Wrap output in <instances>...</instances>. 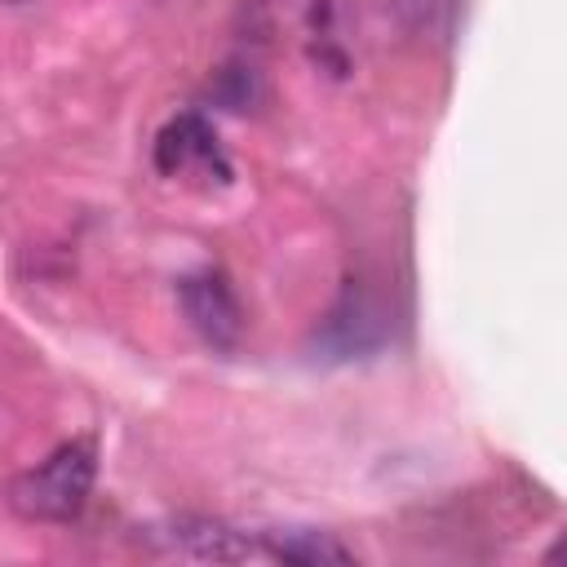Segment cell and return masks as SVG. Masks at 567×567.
Returning <instances> with one entry per match:
<instances>
[{
    "label": "cell",
    "mask_w": 567,
    "mask_h": 567,
    "mask_svg": "<svg viewBox=\"0 0 567 567\" xmlns=\"http://www.w3.org/2000/svg\"><path fill=\"white\" fill-rule=\"evenodd\" d=\"M261 554L279 558V563H301V567H319V563H354V554L332 540L328 532H310V527H292V532H266L261 536Z\"/></svg>",
    "instance_id": "cell-6"
},
{
    "label": "cell",
    "mask_w": 567,
    "mask_h": 567,
    "mask_svg": "<svg viewBox=\"0 0 567 567\" xmlns=\"http://www.w3.org/2000/svg\"><path fill=\"white\" fill-rule=\"evenodd\" d=\"M177 301H182V315L190 319V328L217 346V350H230L244 332V310H239V297L230 288V279L221 270H195V275H182L177 279Z\"/></svg>",
    "instance_id": "cell-3"
},
{
    "label": "cell",
    "mask_w": 567,
    "mask_h": 567,
    "mask_svg": "<svg viewBox=\"0 0 567 567\" xmlns=\"http://www.w3.org/2000/svg\"><path fill=\"white\" fill-rule=\"evenodd\" d=\"M168 554H177V558H195V563H244V558H252V554H261V545L257 540H248V536H239L235 527H226V523H217V518H173V523H164V527H155L151 532Z\"/></svg>",
    "instance_id": "cell-4"
},
{
    "label": "cell",
    "mask_w": 567,
    "mask_h": 567,
    "mask_svg": "<svg viewBox=\"0 0 567 567\" xmlns=\"http://www.w3.org/2000/svg\"><path fill=\"white\" fill-rule=\"evenodd\" d=\"M93 478H97V443L80 434L58 443L40 465L22 470L9 483V505L35 523H71L89 505Z\"/></svg>",
    "instance_id": "cell-1"
},
{
    "label": "cell",
    "mask_w": 567,
    "mask_h": 567,
    "mask_svg": "<svg viewBox=\"0 0 567 567\" xmlns=\"http://www.w3.org/2000/svg\"><path fill=\"white\" fill-rule=\"evenodd\" d=\"M381 310L363 297V292H354V284L346 288V297L337 301V310L328 315V323H323V346H332L341 359L346 354H363V350H372L377 341H381Z\"/></svg>",
    "instance_id": "cell-5"
},
{
    "label": "cell",
    "mask_w": 567,
    "mask_h": 567,
    "mask_svg": "<svg viewBox=\"0 0 567 567\" xmlns=\"http://www.w3.org/2000/svg\"><path fill=\"white\" fill-rule=\"evenodd\" d=\"M155 168L164 177L230 182V159L217 142V128L199 111H182L155 133Z\"/></svg>",
    "instance_id": "cell-2"
}]
</instances>
